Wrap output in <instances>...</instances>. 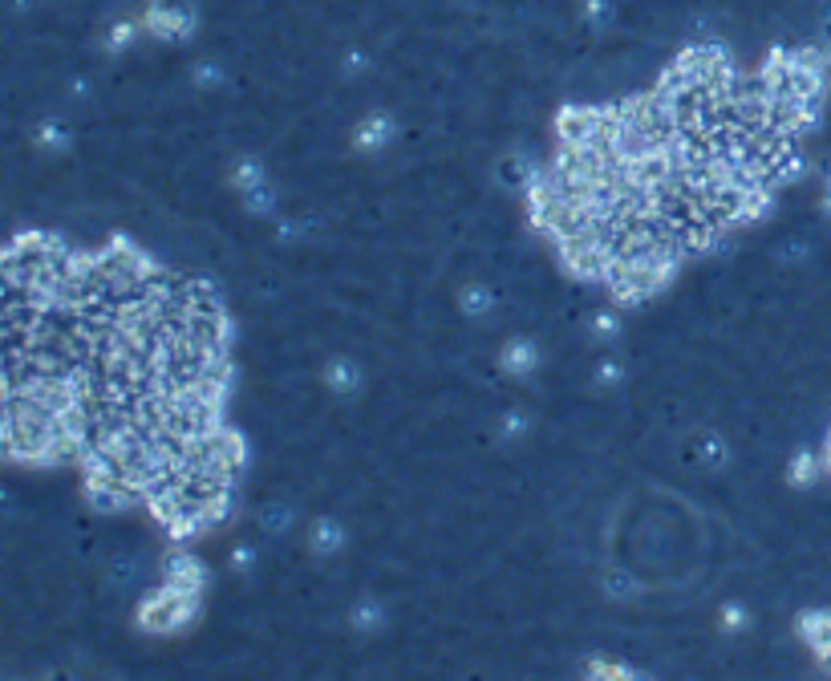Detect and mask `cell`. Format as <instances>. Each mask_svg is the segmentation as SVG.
I'll list each match as a JSON object with an SVG mask.
<instances>
[{"instance_id":"cell-1","label":"cell","mask_w":831,"mask_h":681,"mask_svg":"<svg viewBox=\"0 0 831 681\" xmlns=\"http://www.w3.org/2000/svg\"><path fill=\"white\" fill-rule=\"evenodd\" d=\"M199 613V592L179 588L171 580H163L159 588H150L138 604V629L142 633H179L195 621Z\"/></svg>"},{"instance_id":"cell-2","label":"cell","mask_w":831,"mask_h":681,"mask_svg":"<svg viewBox=\"0 0 831 681\" xmlns=\"http://www.w3.org/2000/svg\"><path fill=\"white\" fill-rule=\"evenodd\" d=\"M142 25L155 33V37L183 41V37H191V29H195V9L187 5V0H155V5L146 9Z\"/></svg>"},{"instance_id":"cell-3","label":"cell","mask_w":831,"mask_h":681,"mask_svg":"<svg viewBox=\"0 0 831 681\" xmlns=\"http://www.w3.org/2000/svg\"><path fill=\"white\" fill-rule=\"evenodd\" d=\"M799 641L811 649V657L823 669H831V613L827 609H815V613L799 617Z\"/></svg>"},{"instance_id":"cell-4","label":"cell","mask_w":831,"mask_h":681,"mask_svg":"<svg viewBox=\"0 0 831 681\" xmlns=\"http://www.w3.org/2000/svg\"><path fill=\"white\" fill-rule=\"evenodd\" d=\"M390 138H394V122H390V114H382V110L365 114V118L357 122V130H353V146L365 150V155H377L382 146H390Z\"/></svg>"},{"instance_id":"cell-5","label":"cell","mask_w":831,"mask_h":681,"mask_svg":"<svg viewBox=\"0 0 831 681\" xmlns=\"http://www.w3.org/2000/svg\"><path fill=\"white\" fill-rule=\"evenodd\" d=\"M503 369L515 373V377L536 373V369H540V345H536L532 337H515V341H507V349H503Z\"/></svg>"},{"instance_id":"cell-6","label":"cell","mask_w":831,"mask_h":681,"mask_svg":"<svg viewBox=\"0 0 831 681\" xmlns=\"http://www.w3.org/2000/svg\"><path fill=\"white\" fill-rule=\"evenodd\" d=\"M345 527L337 523V519H313V527H309V548L317 552V556H337L341 548H345Z\"/></svg>"},{"instance_id":"cell-7","label":"cell","mask_w":831,"mask_h":681,"mask_svg":"<svg viewBox=\"0 0 831 681\" xmlns=\"http://www.w3.org/2000/svg\"><path fill=\"white\" fill-rule=\"evenodd\" d=\"M325 386L337 390V394H353V390L361 386V369H357V361H353V357H333V361L325 365Z\"/></svg>"},{"instance_id":"cell-8","label":"cell","mask_w":831,"mask_h":681,"mask_svg":"<svg viewBox=\"0 0 831 681\" xmlns=\"http://www.w3.org/2000/svg\"><path fill=\"white\" fill-rule=\"evenodd\" d=\"M386 625V604L377 600V596H365L353 604V629L357 633H377Z\"/></svg>"},{"instance_id":"cell-9","label":"cell","mask_w":831,"mask_h":681,"mask_svg":"<svg viewBox=\"0 0 831 681\" xmlns=\"http://www.w3.org/2000/svg\"><path fill=\"white\" fill-rule=\"evenodd\" d=\"M633 677L637 673L613 657H588V665H584V681H633Z\"/></svg>"},{"instance_id":"cell-10","label":"cell","mask_w":831,"mask_h":681,"mask_svg":"<svg viewBox=\"0 0 831 681\" xmlns=\"http://www.w3.org/2000/svg\"><path fill=\"white\" fill-rule=\"evenodd\" d=\"M459 305H463V313H467L471 321H479V317H487V313H491L495 292H491V288H483V284H471V288H463V292H459Z\"/></svg>"},{"instance_id":"cell-11","label":"cell","mask_w":831,"mask_h":681,"mask_svg":"<svg viewBox=\"0 0 831 681\" xmlns=\"http://www.w3.org/2000/svg\"><path fill=\"white\" fill-rule=\"evenodd\" d=\"M819 471H823V459H819V454L799 450L795 459H791V471H787V475H791V483H795V487H811V483L819 479Z\"/></svg>"},{"instance_id":"cell-12","label":"cell","mask_w":831,"mask_h":681,"mask_svg":"<svg viewBox=\"0 0 831 681\" xmlns=\"http://www.w3.org/2000/svg\"><path fill=\"white\" fill-rule=\"evenodd\" d=\"M33 138H37V146L41 150H65L69 146V130H65V122H41L37 130H33Z\"/></svg>"},{"instance_id":"cell-13","label":"cell","mask_w":831,"mask_h":681,"mask_svg":"<svg viewBox=\"0 0 831 681\" xmlns=\"http://www.w3.org/2000/svg\"><path fill=\"white\" fill-rule=\"evenodd\" d=\"M260 527H264L268 536H284L288 527H292V507H288V503H272V507H264Z\"/></svg>"},{"instance_id":"cell-14","label":"cell","mask_w":831,"mask_h":681,"mask_svg":"<svg viewBox=\"0 0 831 681\" xmlns=\"http://www.w3.org/2000/svg\"><path fill=\"white\" fill-rule=\"evenodd\" d=\"M134 37H138V25H134V21H114V25L106 29L102 45H106L110 53H118V49H126V45H130Z\"/></svg>"},{"instance_id":"cell-15","label":"cell","mask_w":831,"mask_h":681,"mask_svg":"<svg viewBox=\"0 0 831 681\" xmlns=\"http://www.w3.org/2000/svg\"><path fill=\"white\" fill-rule=\"evenodd\" d=\"M722 633H742L750 625V613L742 609V604H722V617H718Z\"/></svg>"},{"instance_id":"cell-16","label":"cell","mask_w":831,"mask_h":681,"mask_svg":"<svg viewBox=\"0 0 831 681\" xmlns=\"http://www.w3.org/2000/svg\"><path fill=\"white\" fill-rule=\"evenodd\" d=\"M252 564H256V552H252L248 544H240V548L232 552V568H236V572H252Z\"/></svg>"},{"instance_id":"cell-17","label":"cell","mask_w":831,"mask_h":681,"mask_svg":"<svg viewBox=\"0 0 831 681\" xmlns=\"http://www.w3.org/2000/svg\"><path fill=\"white\" fill-rule=\"evenodd\" d=\"M584 13H588V21H592V25H604V21H609V13H613V9L604 5V0H588V9H584Z\"/></svg>"},{"instance_id":"cell-18","label":"cell","mask_w":831,"mask_h":681,"mask_svg":"<svg viewBox=\"0 0 831 681\" xmlns=\"http://www.w3.org/2000/svg\"><path fill=\"white\" fill-rule=\"evenodd\" d=\"M819 459H823V471L831 475V426H827V438H823V454H819Z\"/></svg>"},{"instance_id":"cell-19","label":"cell","mask_w":831,"mask_h":681,"mask_svg":"<svg viewBox=\"0 0 831 681\" xmlns=\"http://www.w3.org/2000/svg\"><path fill=\"white\" fill-rule=\"evenodd\" d=\"M823 211L831 215V171H827V179H823Z\"/></svg>"},{"instance_id":"cell-20","label":"cell","mask_w":831,"mask_h":681,"mask_svg":"<svg viewBox=\"0 0 831 681\" xmlns=\"http://www.w3.org/2000/svg\"><path fill=\"white\" fill-rule=\"evenodd\" d=\"M823 53H827V57H831V21H827V25H823Z\"/></svg>"}]
</instances>
